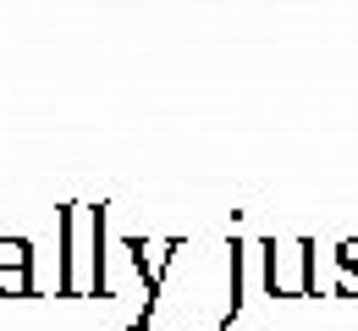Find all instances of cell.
<instances>
[{
    "mask_svg": "<svg viewBox=\"0 0 358 331\" xmlns=\"http://www.w3.org/2000/svg\"><path fill=\"white\" fill-rule=\"evenodd\" d=\"M61 298H105V210L66 204L61 221Z\"/></svg>",
    "mask_w": 358,
    "mask_h": 331,
    "instance_id": "cell-1",
    "label": "cell"
},
{
    "mask_svg": "<svg viewBox=\"0 0 358 331\" xmlns=\"http://www.w3.org/2000/svg\"><path fill=\"white\" fill-rule=\"evenodd\" d=\"M259 271L270 298H303L309 293V243L303 237H270L259 243Z\"/></svg>",
    "mask_w": 358,
    "mask_h": 331,
    "instance_id": "cell-2",
    "label": "cell"
},
{
    "mask_svg": "<svg viewBox=\"0 0 358 331\" xmlns=\"http://www.w3.org/2000/svg\"><path fill=\"white\" fill-rule=\"evenodd\" d=\"M0 298H34V243L0 237Z\"/></svg>",
    "mask_w": 358,
    "mask_h": 331,
    "instance_id": "cell-3",
    "label": "cell"
}]
</instances>
